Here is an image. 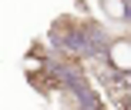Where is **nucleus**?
I'll return each mask as SVG.
<instances>
[{
  "mask_svg": "<svg viewBox=\"0 0 131 110\" xmlns=\"http://www.w3.org/2000/svg\"><path fill=\"white\" fill-rule=\"evenodd\" d=\"M104 10H108L111 17H124V4L121 0H104Z\"/></svg>",
  "mask_w": 131,
  "mask_h": 110,
  "instance_id": "f03ea898",
  "label": "nucleus"
},
{
  "mask_svg": "<svg viewBox=\"0 0 131 110\" xmlns=\"http://www.w3.org/2000/svg\"><path fill=\"white\" fill-rule=\"evenodd\" d=\"M111 60L121 70H131V43H114L111 47Z\"/></svg>",
  "mask_w": 131,
  "mask_h": 110,
  "instance_id": "f257e3e1",
  "label": "nucleus"
}]
</instances>
